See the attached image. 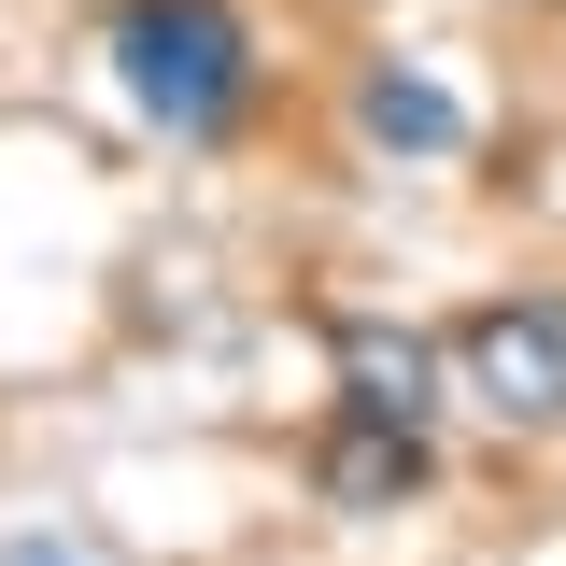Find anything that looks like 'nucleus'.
<instances>
[{
    "instance_id": "1",
    "label": "nucleus",
    "mask_w": 566,
    "mask_h": 566,
    "mask_svg": "<svg viewBox=\"0 0 566 566\" xmlns=\"http://www.w3.org/2000/svg\"><path fill=\"white\" fill-rule=\"evenodd\" d=\"M114 85H128L170 142H212L241 114V85H255V43H241L227 0H142L128 29H114Z\"/></svg>"
},
{
    "instance_id": "2",
    "label": "nucleus",
    "mask_w": 566,
    "mask_h": 566,
    "mask_svg": "<svg viewBox=\"0 0 566 566\" xmlns=\"http://www.w3.org/2000/svg\"><path fill=\"white\" fill-rule=\"evenodd\" d=\"M453 368H468V397H482L495 424H566V312H553V297H495V312H468Z\"/></svg>"
},
{
    "instance_id": "3",
    "label": "nucleus",
    "mask_w": 566,
    "mask_h": 566,
    "mask_svg": "<svg viewBox=\"0 0 566 566\" xmlns=\"http://www.w3.org/2000/svg\"><path fill=\"white\" fill-rule=\"evenodd\" d=\"M312 482H326V510H397V495H424V424L354 411L340 439L312 453Z\"/></svg>"
},
{
    "instance_id": "4",
    "label": "nucleus",
    "mask_w": 566,
    "mask_h": 566,
    "mask_svg": "<svg viewBox=\"0 0 566 566\" xmlns=\"http://www.w3.org/2000/svg\"><path fill=\"white\" fill-rule=\"evenodd\" d=\"M340 397L382 424H424L439 411V354L411 340V326H340Z\"/></svg>"
},
{
    "instance_id": "5",
    "label": "nucleus",
    "mask_w": 566,
    "mask_h": 566,
    "mask_svg": "<svg viewBox=\"0 0 566 566\" xmlns=\"http://www.w3.org/2000/svg\"><path fill=\"white\" fill-rule=\"evenodd\" d=\"M354 128L397 142V156H468V99L424 85V71H368V85H354Z\"/></svg>"
},
{
    "instance_id": "6",
    "label": "nucleus",
    "mask_w": 566,
    "mask_h": 566,
    "mask_svg": "<svg viewBox=\"0 0 566 566\" xmlns=\"http://www.w3.org/2000/svg\"><path fill=\"white\" fill-rule=\"evenodd\" d=\"M14 566H57V553H14Z\"/></svg>"
}]
</instances>
